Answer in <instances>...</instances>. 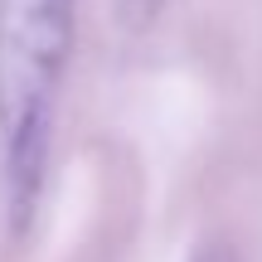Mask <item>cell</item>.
Listing matches in <instances>:
<instances>
[{"mask_svg": "<svg viewBox=\"0 0 262 262\" xmlns=\"http://www.w3.org/2000/svg\"><path fill=\"white\" fill-rule=\"evenodd\" d=\"M194 262H238V257H233V248H228V243H204L194 253Z\"/></svg>", "mask_w": 262, "mask_h": 262, "instance_id": "3", "label": "cell"}, {"mask_svg": "<svg viewBox=\"0 0 262 262\" xmlns=\"http://www.w3.org/2000/svg\"><path fill=\"white\" fill-rule=\"evenodd\" d=\"M73 15L78 0H0V189L15 233L44 189Z\"/></svg>", "mask_w": 262, "mask_h": 262, "instance_id": "1", "label": "cell"}, {"mask_svg": "<svg viewBox=\"0 0 262 262\" xmlns=\"http://www.w3.org/2000/svg\"><path fill=\"white\" fill-rule=\"evenodd\" d=\"M156 10H160V0H117V15H122L126 29H146L156 19Z\"/></svg>", "mask_w": 262, "mask_h": 262, "instance_id": "2", "label": "cell"}]
</instances>
